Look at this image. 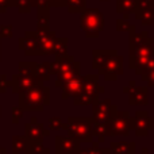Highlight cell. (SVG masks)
<instances>
[{
  "instance_id": "cell-1",
  "label": "cell",
  "mask_w": 154,
  "mask_h": 154,
  "mask_svg": "<svg viewBox=\"0 0 154 154\" xmlns=\"http://www.w3.org/2000/svg\"><path fill=\"white\" fill-rule=\"evenodd\" d=\"M20 108L23 111H41L43 106L49 104V88L43 87L41 81L30 89L20 92Z\"/></svg>"
},
{
  "instance_id": "cell-2",
  "label": "cell",
  "mask_w": 154,
  "mask_h": 154,
  "mask_svg": "<svg viewBox=\"0 0 154 154\" xmlns=\"http://www.w3.org/2000/svg\"><path fill=\"white\" fill-rule=\"evenodd\" d=\"M95 119L91 118H69L66 125V130L72 138L79 142H91L92 141V126Z\"/></svg>"
},
{
  "instance_id": "cell-3",
  "label": "cell",
  "mask_w": 154,
  "mask_h": 154,
  "mask_svg": "<svg viewBox=\"0 0 154 154\" xmlns=\"http://www.w3.org/2000/svg\"><path fill=\"white\" fill-rule=\"evenodd\" d=\"M81 29L84 30L87 37H97L104 27V16L99 10L91 8V10H84L80 19Z\"/></svg>"
},
{
  "instance_id": "cell-4",
  "label": "cell",
  "mask_w": 154,
  "mask_h": 154,
  "mask_svg": "<svg viewBox=\"0 0 154 154\" xmlns=\"http://www.w3.org/2000/svg\"><path fill=\"white\" fill-rule=\"evenodd\" d=\"M97 77L96 76H85L84 77V85H82L81 92L77 96H75V104H89L96 100L99 93L104 91L103 87H99Z\"/></svg>"
},
{
  "instance_id": "cell-5",
  "label": "cell",
  "mask_w": 154,
  "mask_h": 154,
  "mask_svg": "<svg viewBox=\"0 0 154 154\" xmlns=\"http://www.w3.org/2000/svg\"><path fill=\"white\" fill-rule=\"evenodd\" d=\"M154 54V41L153 38L145 45L130 49V66L137 70V73L150 61Z\"/></svg>"
},
{
  "instance_id": "cell-6",
  "label": "cell",
  "mask_w": 154,
  "mask_h": 154,
  "mask_svg": "<svg viewBox=\"0 0 154 154\" xmlns=\"http://www.w3.org/2000/svg\"><path fill=\"white\" fill-rule=\"evenodd\" d=\"M131 130V116L127 111L115 112L114 116L107 122V135H128Z\"/></svg>"
},
{
  "instance_id": "cell-7",
  "label": "cell",
  "mask_w": 154,
  "mask_h": 154,
  "mask_svg": "<svg viewBox=\"0 0 154 154\" xmlns=\"http://www.w3.org/2000/svg\"><path fill=\"white\" fill-rule=\"evenodd\" d=\"M152 128H154V120L147 115L146 111H138L135 118H131V130H134L138 137L147 135Z\"/></svg>"
},
{
  "instance_id": "cell-8",
  "label": "cell",
  "mask_w": 154,
  "mask_h": 154,
  "mask_svg": "<svg viewBox=\"0 0 154 154\" xmlns=\"http://www.w3.org/2000/svg\"><path fill=\"white\" fill-rule=\"evenodd\" d=\"M93 119L97 123H107L114 114L116 112V107L112 106L111 100L93 101Z\"/></svg>"
},
{
  "instance_id": "cell-9",
  "label": "cell",
  "mask_w": 154,
  "mask_h": 154,
  "mask_svg": "<svg viewBox=\"0 0 154 154\" xmlns=\"http://www.w3.org/2000/svg\"><path fill=\"white\" fill-rule=\"evenodd\" d=\"M38 41H39V53L41 56H48V54L54 53L57 38L53 32L49 30H38L37 31Z\"/></svg>"
},
{
  "instance_id": "cell-10",
  "label": "cell",
  "mask_w": 154,
  "mask_h": 154,
  "mask_svg": "<svg viewBox=\"0 0 154 154\" xmlns=\"http://www.w3.org/2000/svg\"><path fill=\"white\" fill-rule=\"evenodd\" d=\"M122 64H123V58L116 56V53L109 57V60L106 62V65L101 68V72L104 73L106 80H115L119 75H122L123 73Z\"/></svg>"
},
{
  "instance_id": "cell-11",
  "label": "cell",
  "mask_w": 154,
  "mask_h": 154,
  "mask_svg": "<svg viewBox=\"0 0 154 154\" xmlns=\"http://www.w3.org/2000/svg\"><path fill=\"white\" fill-rule=\"evenodd\" d=\"M20 49L24 50V53L27 56H41L39 53V41H38V35L37 32H31V31H27L26 35L20 39Z\"/></svg>"
},
{
  "instance_id": "cell-12",
  "label": "cell",
  "mask_w": 154,
  "mask_h": 154,
  "mask_svg": "<svg viewBox=\"0 0 154 154\" xmlns=\"http://www.w3.org/2000/svg\"><path fill=\"white\" fill-rule=\"evenodd\" d=\"M56 150L57 154H75L79 147V141L72 138L70 135L68 137H57L56 138Z\"/></svg>"
},
{
  "instance_id": "cell-13",
  "label": "cell",
  "mask_w": 154,
  "mask_h": 154,
  "mask_svg": "<svg viewBox=\"0 0 154 154\" xmlns=\"http://www.w3.org/2000/svg\"><path fill=\"white\" fill-rule=\"evenodd\" d=\"M24 130H26V138L31 142H38V143H41L43 137H46L49 134V131H46L41 123H37L35 118L31 119V123L26 125Z\"/></svg>"
},
{
  "instance_id": "cell-14",
  "label": "cell",
  "mask_w": 154,
  "mask_h": 154,
  "mask_svg": "<svg viewBox=\"0 0 154 154\" xmlns=\"http://www.w3.org/2000/svg\"><path fill=\"white\" fill-rule=\"evenodd\" d=\"M82 85H84V77L81 76H76L73 79L65 81L64 84L61 85L62 88V97L66 99L70 97V96H77L82 89Z\"/></svg>"
},
{
  "instance_id": "cell-15",
  "label": "cell",
  "mask_w": 154,
  "mask_h": 154,
  "mask_svg": "<svg viewBox=\"0 0 154 154\" xmlns=\"http://www.w3.org/2000/svg\"><path fill=\"white\" fill-rule=\"evenodd\" d=\"M130 104L137 106V104H147V88L145 87H135L130 92Z\"/></svg>"
},
{
  "instance_id": "cell-16",
  "label": "cell",
  "mask_w": 154,
  "mask_h": 154,
  "mask_svg": "<svg viewBox=\"0 0 154 154\" xmlns=\"http://www.w3.org/2000/svg\"><path fill=\"white\" fill-rule=\"evenodd\" d=\"M116 53L115 50H111V51H103V50H96L93 51V68L95 69H99L101 70V68L106 65V62L109 60V57L114 56V54Z\"/></svg>"
},
{
  "instance_id": "cell-17",
  "label": "cell",
  "mask_w": 154,
  "mask_h": 154,
  "mask_svg": "<svg viewBox=\"0 0 154 154\" xmlns=\"http://www.w3.org/2000/svg\"><path fill=\"white\" fill-rule=\"evenodd\" d=\"M111 150L115 154H135V143L131 142H112Z\"/></svg>"
},
{
  "instance_id": "cell-18",
  "label": "cell",
  "mask_w": 154,
  "mask_h": 154,
  "mask_svg": "<svg viewBox=\"0 0 154 154\" xmlns=\"http://www.w3.org/2000/svg\"><path fill=\"white\" fill-rule=\"evenodd\" d=\"M138 75H141L145 80H147L149 85H154V54L150 58V61L138 72Z\"/></svg>"
},
{
  "instance_id": "cell-19",
  "label": "cell",
  "mask_w": 154,
  "mask_h": 154,
  "mask_svg": "<svg viewBox=\"0 0 154 154\" xmlns=\"http://www.w3.org/2000/svg\"><path fill=\"white\" fill-rule=\"evenodd\" d=\"M30 141L26 137H15L14 138V153L15 154H29Z\"/></svg>"
},
{
  "instance_id": "cell-20",
  "label": "cell",
  "mask_w": 154,
  "mask_h": 154,
  "mask_svg": "<svg viewBox=\"0 0 154 154\" xmlns=\"http://www.w3.org/2000/svg\"><path fill=\"white\" fill-rule=\"evenodd\" d=\"M138 0H118V12L119 14H130L137 10Z\"/></svg>"
},
{
  "instance_id": "cell-21",
  "label": "cell",
  "mask_w": 154,
  "mask_h": 154,
  "mask_svg": "<svg viewBox=\"0 0 154 154\" xmlns=\"http://www.w3.org/2000/svg\"><path fill=\"white\" fill-rule=\"evenodd\" d=\"M69 12H82L85 10V0H65Z\"/></svg>"
},
{
  "instance_id": "cell-22",
  "label": "cell",
  "mask_w": 154,
  "mask_h": 154,
  "mask_svg": "<svg viewBox=\"0 0 154 154\" xmlns=\"http://www.w3.org/2000/svg\"><path fill=\"white\" fill-rule=\"evenodd\" d=\"M66 48H68V38H57L56 48H54L56 56L57 57L66 56Z\"/></svg>"
},
{
  "instance_id": "cell-23",
  "label": "cell",
  "mask_w": 154,
  "mask_h": 154,
  "mask_svg": "<svg viewBox=\"0 0 154 154\" xmlns=\"http://www.w3.org/2000/svg\"><path fill=\"white\" fill-rule=\"evenodd\" d=\"M116 26H118V31H134V26H131L126 20H120L119 19Z\"/></svg>"
},
{
  "instance_id": "cell-24",
  "label": "cell",
  "mask_w": 154,
  "mask_h": 154,
  "mask_svg": "<svg viewBox=\"0 0 154 154\" xmlns=\"http://www.w3.org/2000/svg\"><path fill=\"white\" fill-rule=\"evenodd\" d=\"M18 0H0V12H5L8 7L11 5H16Z\"/></svg>"
},
{
  "instance_id": "cell-25",
  "label": "cell",
  "mask_w": 154,
  "mask_h": 154,
  "mask_svg": "<svg viewBox=\"0 0 154 154\" xmlns=\"http://www.w3.org/2000/svg\"><path fill=\"white\" fill-rule=\"evenodd\" d=\"M61 125H64V123L61 122V119L60 118H51L50 119V128H56V130H58V128H65L66 126H61Z\"/></svg>"
},
{
  "instance_id": "cell-26",
  "label": "cell",
  "mask_w": 154,
  "mask_h": 154,
  "mask_svg": "<svg viewBox=\"0 0 154 154\" xmlns=\"http://www.w3.org/2000/svg\"><path fill=\"white\" fill-rule=\"evenodd\" d=\"M0 35H2V37H11V35H12V27L3 26L2 29H0Z\"/></svg>"
},
{
  "instance_id": "cell-27",
  "label": "cell",
  "mask_w": 154,
  "mask_h": 154,
  "mask_svg": "<svg viewBox=\"0 0 154 154\" xmlns=\"http://www.w3.org/2000/svg\"><path fill=\"white\" fill-rule=\"evenodd\" d=\"M88 153L89 154H108V150H103V149H99L97 145L93 143V147L92 149L88 150Z\"/></svg>"
},
{
  "instance_id": "cell-28",
  "label": "cell",
  "mask_w": 154,
  "mask_h": 154,
  "mask_svg": "<svg viewBox=\"0 0 154 154\" xmlns=\"http://www.w3.org/2000/svg\"><path fill=\"white\" fill-rule=\"evenodd\" d=\"M12 112H14V122L15 123H18L19 122V118L22 116V112H23V109L20 108V107H18V108H14L12 109Z\"/></svg>"
},
{
  "instance_id": "cell-29",
  "label": "cell",
  "mask_w": 154,
  "mask_h": 154,
  "mask_svg": "<svg viewBox=\"0 0 154 154\" xmlns=\"http://www.w3.org/2000/svg\"><path fill=\"white\" fill-rule=\"evenodd\" d=\"M75 154H89V153H88V150H85V149H79Z\"/></svg>"
},
{
  "instance_id": "cell-30",
  "label": "cell",
  "mask_w": 154,
  "mask_h": 154,
  "mask_svg": "<svg viewBox=\"0 0 154 154\" xmlns=\"http://www.w3.org/2000/svg\"><path fill=\"white\" fill-rule=\"evenodd\" d=\"M0 154H5V149H2V147H0Z\"/></svg>"
},
{
  "instance_id": "cell-31",
  "label": "cell",
  "mask_w": 154,
  "mask_h": 154,
  "mask_svg": "<svg viewBox=\"0 0 154 154\" xmlns=\"http://www.w3.org/2000/svg\"><path fill=\"white\" fill-rule=\"evenodd\" d=\"M141 154H147V150H143V152H142Z\"/></svg>"
},
{
  "instance_id": "cell-32",
  "label": "cell",
  "mask_w": 154,
  "mask_h": 154,
  "mask_svg": "<svg viewBox=\"0 0 154 154\" xmlns=\"http://www.w3.org/2000/svg\"><path fill=\"white\" fill-rule=\"evenodd\" d=\"M103 2H107V0H103Z\"/></svg>"
}]
</instances>
